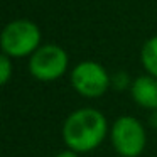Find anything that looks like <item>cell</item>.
<instances>
[{
	"mask_svg": "<svg viewBox=\"0 0 157 157\" xmlns=\"http://www.w3.org/2000/svg\"><path fill=\"white\" fill-rule=\"evenodd\" d=\"M108 123L101 112L95 108L75 110L63 125V140L69 150L85 154L95 150L105 140Z\"/></svg>",
	"mask_w": 157,
	"mask_h": 157,
	"instance_id": "obj_1",
	"label": "cell"
},
{
	"mask_svg": "<svg viewBox=\"0 0 157 157\" xmlns=\"http://www.w3.org/2000/svg\"><path fill=\"white\" fill-rule=\"evenodd\" d=\"M2 51L9 58H24L39 49L41 31L31 21H14L2 31Z\"/></svg>",
	"mask_w": 157,
	"mask_h": 157,
	"instance_id": "obj_2",
	"label": "cell"
},
{
	"mask_svg": "<svg viewBox=\"0 0 157 157\" xmlns=\"http://www.w3.org/2000/svg\"><path fill=\"white\" fill-rule=\"evenodd\" d=\"M112 144L113 149L122 157H139L147 144L144 125L135 117H120L112 125Z\"/></svg>",
	"mask_w": 157,
	"mask_h": 157,
	"instance_id": "obj_3",
	"label": "cell"
},
{
	"mask_svg": "<svg viewBox=\"0 0 157 157\" xmlns=\"http://www.w3.org/2000/svg\"><path fill=\"white\" fill-rule=\"evenodd\" d=\"M29 69L34 78L41 81H52L61 78L68 69V54L56 44L41 46L29 61Z\"/></svg>",
	"mask_w": 157,
	"mask_h": 157,
	"instance_id": "obj_4",
	"label": "cell"
},
{
	"mask_svg": "<svg viewBox=\"0 0 157 157\" xmlns=\"http://www.w3.org/2000/svg\"><path fill=\"white\" fill-rule=\"evenodd\" d=\"M71 85L81 96L98 98L108 90L110 78L101 64L95 61H83L71 71Z\"/></svg>",
	"mask_w": 157,
	"mask_h": 157,
	"instance_id": "obj_5",
	"label": "cell"
},
{
	"mask_svg": "<svg viewBox=\"0 0 157 157\" xmlns=\"http://www.w3.org/2000/svg\"><path fill=\"white\" fill-rule=\"evenodd\" d=\"M130 93L135 103L144 108H157V78L150 75L139 76L130 86Z\"/></svg>",
	"mask_w": 157,
	"mask_h": 157,
	"instance_id": "obj_6",
	"label": "cell"
},
{
	"mask_svg": "<svg viewBox=\"0 0 157 157\" xmlns=\"http://www.w3.org/2000/svg\"><path fill=\"white\" fill-rule=\"evenodd\" d=\"M140 58H142V64L149 71V75L157 78V36L155 37H150L144 44Z\"/></svg>",
	"mask_w": 157,
	"mask_h": 157,
	"instance_id": "obj_7",
	"label": "cell"
},
{
	"mask_svg": "<svg viewBox=\"0 0 157 157\" xmlns=\"http://www.w3.org/2000/svg\"><path fill=\"white\" fill-rule=\"evenodd\" d=\"M12 75V64H10V59H9L7 54H2L0 56V83L5 85L9 81Z\"/></svg>",
	"mask_w": 157,
	"mask_h": 157,
	"instance_id": "obj_8",
	"label": "cell"
},
{
	"mask_svg": "<svg viewBox=\"0 0 157 157\" xmlns=\"http://www.w3.org/2000/svg\"><path fill=\"white\" fill-rule=\"evenodd\" d=\"M56 157H78V154L73 152V150H64V152H59Z\"/></svg>",
	"mask_w": 157,
	"mask_h": 157,
	"instance_id": "obj_9",
	"label": "cell"
}]
</instances>
